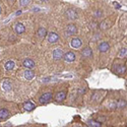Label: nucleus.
I'll return each instance as SVG.
<instances>
[{"instance_id": "f257e3e1", "label": "nucleus", "mask_w": 127, "mask_h": 127, "mask_svg": "<svg viewBox=\"0 0 127 127\" xmlns=\"http://www.w3.org/2000/svg\"><path fill=\"white\" fill-rule=\"evenodd\" d=\"M51 99H52V94L51 93H46V94H44V95H42L41 96L39 102L41 104H47Z\"/></svg>"}, {"instance_id": "f03ea898", "label": "nucleus", "mask_w": 127, "mask_h": 127, "mask_svg": "<svg viewBox=\"0 0 127 127\" xmlns=\"http://www.w3.org/2000/svg\"><path fill=\"white\" fill-rule=\"evenodd\" d=\"M63 58L67 62H73L75 60V54L73 52H67L66 54L63 55Z\"/></svg>"}, {"instance_id": "7ed1b4c3", "label": "nucleus", "mask_w": 127, "mask_h": 127, "mask_svg": "<svg viewBox=\"0 0 127 127\" xmlns=\"http://www.w3.org/2000/svg\"><path fill=\"white\" fill-rule=\"evenodd\" d=\"M48 41L52 44L57 43V42L59 41V36L57 34H55V33H50L49 36H48Z\"/></svg>"}, {"instance_id": "20e7f679", "label": "nucleus", "mask_w": 127, "mask_h": 127, "mask_svg": "<svg viewBox=\"0 0 127 127\" xmlns=\"http://www.w3.org/2000/svg\"><path fill=\"white\" fill-rule=\"evenodd\" d=\"M66 16L68 18H70V19H75L77 17V13H76V11H75L74 9L70 8V9H68L67 11H66Z\"/></svg>"}, {"instance_id": "39448f33", "label": "nucleus", "mask_w": 127, "mask_h": 127, "mask_svg": "<svg viewBox=\"0 0 127 127\" xmlns=\"http://www.w3.org/2000/svg\"><path fill=\"white\" fill-rule=\"evenodd\" d=\"M63 57V51L58 48V49H55L54 51H53V58L54 59H60Z\"/></svg>"}, {"instance_id": "423d86ee", "label": "nucleus", "mask_w": 127, "mask_h": 127, "mask_svg": "<svg viewBox=\"0 0 127 127\" xmlns=\"http://www.w3.org/2000/svg\"><path fill=\"white\" fill-rule=\"evenodd\" d=\"M24 66L26 68H28V69H32V68L35 67V62L32 59H26L24 61Z\"/></svg>"}, {"instance_id": "0eeeda50", "label": "nucleus", "mask_w": 127, "mask_h": 127, "mask_svg": "<svg viewBox=\"0 0 127 127\" xmlns=\"http://www.w3.org/2000/svg\"><path fill=\"white\" fill-rule=\"evenodd\" d=\"M80 46H81V41H80V39L74 38V39L71 40V47H72V48L77 49V48H79Z\"/></svg>"}, {"instance_id": "6e6552de", "label": "nucleus", "mask_w": 127, "mask_h": 127, "mask_svg": "<svg viewBox=\"0 0 127 127\" xmlns=\"http://www.w3.org/2000/svg\"><path fill=\"white\" fill-rule=\"evenodd\" d=\"M14 29H15V32H16L17 34H23V33H25V31H26L25 26H24L23 24H20V23L16 24Z\"/></svg>"}, {"instance_id": "1a4fd4ad", "label": "nucleus", "mask_w": 127, "mask_h": 127, "mask_svg": "<svg viewBox=\"0 0 127 127\" xmlns=\"http://www.w3.org/2000/svg\"><path fill=\"white\" fill-rule=\"evenodd\" d=\"M34 76H35V72H34V71H32L31 69H27V70H26V72H25V77H26V79L31 80V79L34 78Z\"/></svg>"}, {"instance_id": "9d476101", "label": "nucleus", "mask_w": 127, "mask_h": 127, "mask_svg": "<svg viewBox=\"0 0 127 127\" xmlns=\"http://www.w3.org/2000/svg\"><path fill=\"white\" fill-rule=\"evenodd\" d=\"M76 32H77V29L74 25H69L67 27V34L68 35H74V34H76Z\"/></svg>"}, {"instance_id": "9b49d317", "label": "nucleus", "mask_w": 127, "mask_h": 127, "mask_svg": "<svg viewBox=\"0 0 127 127\" xmlns=\"http://www.w3.org/2000/svg\"><path fill=\"white\" fill-rule=\"evenodd\" d=\"M37 35H38V37H39V38L44 39V38L46 37V35H47V30H46V29H44V28H40V29L38 30Z\"/></svg>"}, {"instance_id": "f8f14e48", "label": "nucleus", "mask_w": 127, "mask_h": 127, "mask_svg": "<svg viewBox=\"0 0 127 127\" xmlns=\"http://www.w3.org/2000/svg\"><path fill=\"white\" fill-rule=\"evenodd\" d=\"M9 117V111L7 109H0V119H6Z\"/></svg>"}, {"instance_id": "ddd939ff", "label": "nucleus", "mask_w": 127, "mask_h": 127, "mask_svg": "<svg viewBox=\"0 0 127 127\" xmlns=\"http://www.w3.org/2000/svg\"><path fill=\"white\" fill-rule=\"evenodd\" d=\"M65 98H66V93H65V92H60V93H58V94L56 95V97H55V99H56L57 102H62Z\"/></svg>"}, {"instance_id": "4468645a", "label": "nucleus", "mask_w": 127, "mask_h": 127, "mask_svg": "<svg viewBox=\"0 0 127 127\" xmlns=\"http://www.w3.org/2000/svg\"><path fill=\"white\" fill-rule=\"evenodd\" d=\"M109 48H110V46L107 42H103V43H101V45L99 46V50L101 52H107L109 50Z\"/></svg>"}, {"instance_id": "2eb2a0df", "label": "nucleus", "mask_w": 127, "mask_h": 127, "mask_svg": "<svg viewBox=\"0 0 127 127\" xmlns=\"http://www.w3.org/2000/svg\"><path fill=\"white\" fill-rule=\"evenodd\" d=\"M2 88H3V90H4V91H6V92H8V91L11 90V83H10V81H9L8 79L3 80Z\"/></svg>"}, {"instance_id": "dca6fc26", "label": "nucleus", "mask_w": 127, "mask_h": 127, "mask_svg": "<svg viewBox=\"0 0 127 127\" xmlns=\"http://www.w3.org/2000/svg\"><path fill=\"white\" fill-rule=\"evenodd\" d=\"M24 108H25V110L30 112V111H33L35 109V105L33 103H31V102H27V103L24 104Z\"/></svg>"}, {"instance_id": "f3484780", "label": "nucleus", "mask_w": 127, "mask_h": 127, "mask_svg": "<svg viewBox=\"0 0 127 127\" xmlns=\"http://www.w3.org/2000/svg\"><path fill=\"white\" fill-rule=\"evenodd\" d=\"M14 65H15V64H14V62L10 60V61H7V62L5 63V66H4V67H5L6 70L9 71V70H12V69L14 68Z\"/></svg>"}, {"instance_id": "a211bd4d", "label": "nucleus", "mask_w": 127, "mask_h": 127, "mask_svg": "<svg viewBox=\"0 0 127 127\" xmlns=\"http://www.w3.org/2000/svg\"><path fill=\"white\" fill-rule=\"evenodd\" d=\"M92 54H93V52H92V50L90 48H86L84 50H82V55L84 57H91Z\"/></svg>"}, {"instance_id": "6ab92c4d", "label": "nucleus", "mask_w": 127, "mask_h": 127, "mask_svg": "<svg viewBox=\"0 0 127 127\" xmlns=\"http://www.w3.org/2000/svg\"><path fill=\"white\" fill-rule=\"evenodd\" d=\"M116 71H117V73H119V74H123V73H125V71H126V67L124 65H118Z\"/></svg>"}, {"instance_id": "aec40b11", "label": "nucleus", "mask_w": 127, "mask_h": 127, "mask_svg": "<svg viewBox=\"0 0 127 127\" xmlns=\"http://www.w3.org/2000/svg\"><path fill=\"white\" fill-rule=\"evenodd\" d=\"M88 124H89L91 127H101V124H100L99 122H96V121H92V120H90V121L88 122Z\"/></svg>"}, {"instance_id": "412c9836", "label": "nucleus", "mask_w": 127, "mask_h": 127, "mask_svg": "<svg viewBox=\"0 0 127 127\" xmlns=\"http://www.w3.org/2000/svg\"><path fill=\"white\" fill-rule=\"evenodd\" d=\"M126 54H127V49L126 48H123L119 52V57L120 58H124V57H126Z\"/></svg>"}, {"instance_id": "4be33fe9", "label": "nucleus", "mask_w": 127, "mask_h": 127, "mask_svg": "<svg viewBox=\"0 0 127 127\" xmlns=\"http://www.w3.org/2000/svg\"><path fill=\"white\" fill-rule=\"evenodd\" d=\"M107 24H108V22H107V20H106V22H103V23H102V24L100 25V28H101V29H103V30H106V29H108L110 25H107Z\"/></svg>"}, {"instance_id": "5701e85b", "label": "nucleus", "mask_w": 127, "mask_h": 127, "mask_svg": "<svg viewBox=\"0 0 127 127\" xmlns=\"http://www.w3.org/2000/svg\"><path fill=\"white\" fill-rule=\"evenodd\" d=\"M30 3V0H19L20 6H27Z\"/></svg>"}, {"instance_id": "b1692460", "label": "nucleus", "mask_w": 127, "mask_h": 127, "mask_svg": "<svg viewBox=\"0 0 127 127\" xmlns=\"http://www.w3.org/2000/svg\"><path fill=\"white\" fill-rule=\"evenodd\" d=\"M125 106H126V102H125V101H120L119 107H120V108H123V107H125Z\"/></svg>"}, {"instance_id": "393cba45", "label": "nucleus", "mask_w": 127, "mask_h": 127, "mask_svg": "<svg viewBox=\"0 0 127 127\" xmlns=\"http://www.w3.org/2000/svg\"><path fill=\"white\" fill-rule=\"evenodd\" d=\"M113 5H114L116 8H117V9H118V8H121V5H120V4H118L117 2H113Z\"/></svg>"}, {"instance_id": "a878e982", "label": "nucleus", "mask_w": 127, "mask_h": 127, "mask_svg": "<svg viewBox=\"0 0 127 127\" xmlns=\"http://www.w3.org/2000/svg\"><path fill=\"white\" fill-rule=\"evenodd\" d=\"M50 79H51L50 77H46V78H44V79H43V81H44V82H48Z\"/></svg>"}, {"instance_id": "bb28decb", "label": "nucleus", "mask_w": 127, "mask_h": 127, "mask_svg": "<svg viewBox=\"0 0 127 127\" xmlns=\"http://www.w3.org/2000/svg\"><path fill=\"white\" fill-rule=\"evenodd\" d=\"M16 15H19V14H22V11H20V10H19V11H17L16 13H15Z\"/></svg>"}, {"instance_id": "cd10ccee", "label": "nucleus", "mask_w": 127, "mask_h": 127, "mask_svg": "<svg viewBox=\"0 0 127 127\" xmlns=\"http://www.w3.org/2000/svg\"><path fill=\"white\" fill-rule=\"evenodd\" d=\"M8 1H9L10 3H11V4H12V3H14V1H15V0H8Z\"/></svg>"}, {"instance_id": "c85d7f7f", "label": "nucleus", "mask_w": 127, "mask_h": 127, "mask_svg": "<svg viewBox=\"0 0 127 127\" xmlns=\"http://www.w3.org/2000/svg\"><path fill=\"white\" fill-rule=\"evenodd\" d=\"M0 13H1V7H0Z\"/></svg>"}, {"instance_id": "c756f323", "label": "nucleus", "mask_w": 127, "mask_h": 127, "mask_svg": "<svg viewBox=\"0 0 127 127\" xmlns=\"http://www.w3.org/2000/svg\"><path fill=\"white\" fill-rule=\"evenodd\" d=\"M42 1H48V0H42Z\"/></svg>"}]
</instances>
